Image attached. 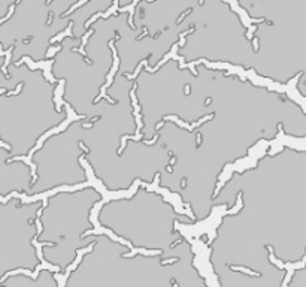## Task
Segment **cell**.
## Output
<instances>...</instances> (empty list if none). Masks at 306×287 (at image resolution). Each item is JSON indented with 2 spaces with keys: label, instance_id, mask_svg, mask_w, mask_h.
Here are the masks:
<instances>
[{
  "label": "cell",
  "instance_id": "obj_2",
  "mask_svg": "<svg viewBox=\"0 0 306 287\" xmlns=\"http://www.w3.org/2000/svg\"><path fill=\"white\" fill-rule=\"evenodd\" d=\"M19 1H21V0H15V4H18V3H19Z\"/></svg>",
  "mask_w": 306,
  "mask_h": 287
},
{
  "label": "cell",
  "instance_id": "obj_1",
  "mask_svg": "<svg viewBox=\"0 0 306 287\" xmlns=\"http://www.w3.org/2000/svg\"><path fill=\"white\" fill-rule=\"evenodd\" d=\"M30 40H31V37H28V39H24V40H22V42H24V43H28V42H30Z\"/></svg>",
  "mask_w": 306,
  "mask_h": 287
}]
</instances>
